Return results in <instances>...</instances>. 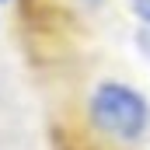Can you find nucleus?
<instances>
[{
    "label": "nucleus",
    "instance_id": "f257e3e1",
    "mask_svg": "<svg viewBox=\"0 0 150 150\" xmlns=\"http://www.w3.org/2000/svg\"><path fill=\"white\" fill-rule=\"evenodd\" d=\"M84 119L91 133L119 150H133L150 133V101L143 91L119 77H101L84 101Z\"/></svg>",
    "mask_w": 150,
    "mask_h": 150
},
{
    "label": "nucleus",
    "instance_id": "f03ea898",
    "mask_svg": "<svg viewBox=\"0 0 150 150\" xmlns=\"http://www.w3.org/2000/svg\"><path fill=\"white\" fill-rule=\"evenodd\" d=\"M129 7H133V14L140 18V25L150 28V0H129Z\"/></svg>",
    "mask_w": 150,
    "mask_h": 150
},
{
    "label": "nucleus",
    "instance_id": "7ed1b4c3",
    "mask_svg": "<svg viewBox=\"0 0 150 150\" xmlns=\"http://www.w3.org/2000/svg\"><path fill=\"white\" fill-rule=\"evenodd\" d=\"M136 38H140V49L150 56V28H140V35H136Z\"/></svg>",
    "mask_w": 150,
    "mask_h": 150
},
{
    "label": "nucleus",
    "instance_id": "20e7f679",
    "mask_svg": "<svg viewBox=\"0 0 150 150\" xmlns=\"http://www.w3.org/2000/svg\"><path fill=\"white\" fill-rule=\"evenodd\" d=\"M0 4H4V0H0Z\"/></svg>",
    "mask_w": 150,
    "mask_h": 150
}]
</instances>
